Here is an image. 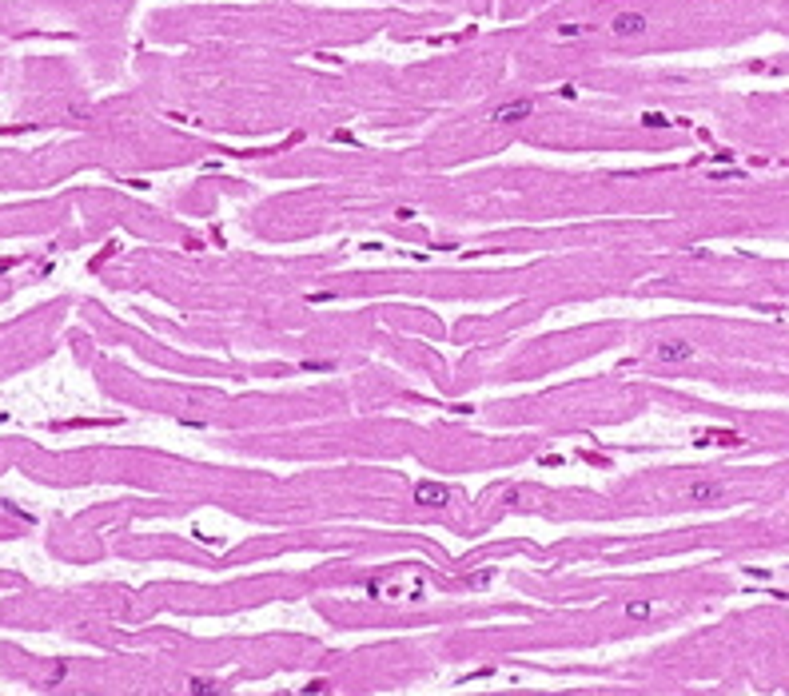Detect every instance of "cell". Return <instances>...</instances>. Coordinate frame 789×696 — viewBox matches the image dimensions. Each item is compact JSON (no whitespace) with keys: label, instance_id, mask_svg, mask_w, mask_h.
I'll list each match as a JSON object with an SVG mask.
<instances>
[{"label":"cell","instance_id":"cell-1","mask_svg":"<svg viewBox=\"0 0 789 696\" xmlns=\"http://www.w3.org/2000/svg\"><path fill=\"white\" fill-rule=\"evenodd\" d=\"M534 104L531 95H518V100H502L499 108H490V124H499V127H515V124H522V120H531L534 116Z\"/></svg>","mask_w":789,"mask_h":696},{"label":"cell","instance_id":"cell-2","mask_svg":"<svg viewBox=\"0 0 789 696\" xmlns=\"http://www.w3.org/2000/svg\"><path fill=\"white\" fill-rule=\"evenodd\" d=\"M606 28H610V36H618V40H630V36H642V32L650 28V20H646V12H638V8H626V12H614Z\"/></svg>","mask_w":789,"mask_h":696},{"label":"cell","instance_id":"cell-3","mask_svg":"<svg viewBox=\"0 0 789 696\" xmlns=\"http://www.w3.org/2000/svg\"><path fill=\"white\" fill-rule=\"evenodd\" d=\"M654 358H658V363H670V366L690 363L693 358V342L690 338H662L658 347H654Z\"/></svg>","mask_w":789,"mask_h":696},{"label":"cell","instance_id":"cell-4","mask_svg":"<svg viewBox=\"0 0 789 696\" xmlns=\"http://www.w3.org/2000/svg\"><path fill=\"white\" fill-rule=\"evenodd\" d=\"M686 497L698 502V506H709V502H722L725 497V486L722 482H713V477H698V482L686 486Z\"/></svg>","mask_w":789,"mask_h":696},{"label":"cell","instance_id":"cell-5","mask_svg":"<svg viewBox=\"0 0 789 696\" xmlns=\"http://www.w3.org/2000/svg\"><path fill=\"white\" fill-rule=\"evenodd\" d=\"M447 497H451V490L443 482H415V502L419 506H447Z\"/></svg>","mask_w":789,"mask_h":696},{"label":"cell","instance_id":"cell-6","mask_svg":"<svg viewBox=\"0 0 789 696\" xmlns=\"http://www.w3.org/2000/svg\"><path fill=\"white\" fill-rule=\"evenodd\" d=\"M586 32H590L586 20H562V24H554V40H558V44H570V40H582Z\"/></svg>","mask_w":789,"mask_h":696},{"label":"cell","instance_id":"cell-7","mask_svg":"<svg viewBox=\"0 0 789 696\" xmlns=\"http://www.w3.org/2000/svg\"><path fill=\"white\" fill-rule=\"evenodd\" d=\"M224 693V684L220 681H204V677H195L192 681V696H220Z\"/></svg>","mask_w":789,"mask_h":696},{"label":"cell","instance_id":"cell-8","mask_svg":"<svg viewBox=\"0 0 789 696\" xmlns=\"http://www.w3.org/2000/svg\"><path fill=\"white\" fill-rule=\"evenodd\" d=\"M626 613H630V617H650V601H634V605H626Z\"/></svg>","mask_w":789,"mask_h":696},{"label":"cell","instance_id":"cell-9","mask_svg":"<svg viewBox=\"0 0 789 696\" xmlns=\"http://www.w3.org/2000/svg\"><path fill=\"white\" fill-rule=\"evenodd\" d=\"M522 4H534V0H522Z\"/></svg>","mask_w":789,"mask_h":696}]
</instances>
